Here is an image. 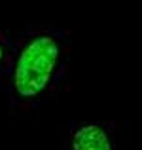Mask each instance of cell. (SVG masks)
Wrapping results in <instances>:
<instances>
[{"label":"cell","mask_w":142,"mask_h":150,"mask_svg":"<svg viewBox=\"0 0 142 150\" xmlns=\"http://www.w3.org/2000/svg\"><path fill=\"white\" fill-rule=\"evenodd\" d=\"M4 59V50H2V46H0V61Z\"/></svg>","instance_id":"3957f363"},{"label":"cell","mask_w":142,"mask_h":150,"mask_svg":"<svg viewBox=\"0 0 142 150\" xmlns=\"http://www.w3.org/2000/svg\"><path fill=\"white\" fill-rule=\"evenodd\" d=\"M59 61V44L51 36H36L23 48L13 72L19 97L32 99L47 88Z\"/></svg>","instance_id":"6da1fadb"},{"label":"cell","mask_w":142,"mask_h":150,"mask_svg":"<svg viewBox=\"0 0 142 150\" xmlns=\"http://www.w3.org/2000/svg\"><path fill=\"white\" fill-rule=\"evenodd\" d=\"M72 150H114L106 131L101 125H84L74 133Z\"/></svg>","instance_id":"7a4b0ae2"}]
</instances>
